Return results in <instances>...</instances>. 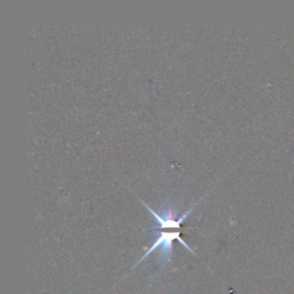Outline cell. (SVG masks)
I'll return each instance as SVG.
<instances>
[{"label": "cell", "instance_id": "6da1fadb", "mask_svg": "<svg viewBox=\"0 0 294 294\" xmlns=\"http://www.w3.org/2000/svg\"><path fill=\"white\" fill-rule=\"evenodd\" d=\"M207 194H205L203 197H200V198L194 201V204L191 205L190 208L187 209V211H185L182 215H180L179 217L177 216L178 215V211H177V208H174V206L172 205H167V206H162L161 207L160 211H154V209L151 208L148 205L145 203V201L140 198V197H138V199L140 200V203H142L145 207H146V209L148 212L151 213V214L153 215V217H154V222H155V225H153V227L148 228L147 231L151 232V231H154V230H160V229H172V230H180V224H182L185 220L187 219L188 216L191 215V213L194 211V207L198 205L201 200H203L205 197H206Z\"/></svg>", "mask_w": 294, "mask_h": 294}, {"label": "cell", "instance_id": "7a4b0ae2", "mask_svg": "<svg viewBox=\"0 0 294 294\" xmlns=\"http://www.w3.org/2000/svg\"><path fill=\"white\" fill-rule=\"evenodd\" d=\"M151 232L155 233L156 235L155 239H154V241H153V244L151 245V247L148 248L146 252H145V254L140 257L138 262L136 263L135 267H137V265H138L139 263H142L148 255L152 254V253L156 251V249L159 251V263H160V265H162V267H167V265L170 263V261H171L172 243H174L175 240H178L179 243L183 245V246H185V248H187L188 251L195 255L194 251H193V249L188 246L186 243H185V240L180 238V230H175V231L155 230V231H151Z\"/></svg>", "mask_w": 294, "mask_h": 294}]
</instances>
